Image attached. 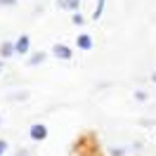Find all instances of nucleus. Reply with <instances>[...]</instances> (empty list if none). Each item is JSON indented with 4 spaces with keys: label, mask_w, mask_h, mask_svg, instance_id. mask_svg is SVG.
Wrapping results in <instances>:
<instances>
[{
    "label": "nucleus",
    "mask_w": 156,
    "mask_h": 156,
    "mask_svg": "<svg viewBox=\"0 0 156 156\" xmlns=\"http://www.w3.org/2000/svg\"><path fill=\"white\" fill-rule=\"evenodd\" d=\"M52 55L57 59H64V62H66V59H71V48L64 45V43H57V45H52Z\"/></svg>",
    "instance_id": "obj_1"
},
{
    "label": "nucleus",
    "mask_w": 156,
    "mask_h": 156,
    "mask_svg": "<svg viewBox=\"0 0 156 156\" xmlns=\"http://www.w3.org/2000/svg\"><path fill=\"white\" fill-rule=\"evenodd\" d=\"M29 135H31V140H45L48 137V128L43 126V123H36V126H31Z\"/></svg>",
    "instance_id": "obj_2"
},
{
    "label": "nucleus",
    "mask_w": 156,
    "mask_h": 156,
    "mask_svg": "<svg viewBox=\"0 0 156 156\" xmlns=\"http://www.w3.org/2000/svg\"><path fill=\"white\" fill-rule=\"evenodd\" d=\"M12 52H17V43H12V40H5V43L0 45V57L7 59V57H12Z\"/></svg>",
    "instance_id": "obj_3"
},
{
    "label": "nucleus",
    "mask_w": 156,
    "mask_h": 156,
    "mask_svg": "<svg viewBox=\"0 0 156 156\" xmlns=\"http://www.w3.org/2000/svg\"><path fill=\"white\" fill-rule=\"evenodd\" d=\"M29 43H31V38L24 33V36L17 40V55H26V52H29Z\"/></svg>",
    "instance_id": "obj_4"
},
{
    "label": "nucleus",
    "mask_w": 156,
    "mask_h": 156,
    "mask_svg": "<svg viewBox=\"0 0 156 156\" xmlns=\"http://www.w3.org/2000/svg\"><path fill=\"white\" fill-rule=\"evenodd\" d=\"M78 48L80 50H90L92 48V38H90L88 33H80V36H78Z\"/></svg>",
    "instance_id": "obj_5"
},
{
    "label": "nucleus",
    "mask_w": 156,
    "mask_h": 156,
    "mask_svg": "<svg viewBox=\"0 0 156 156\" xmlns=\"http://www.w3.org/2000/svg\"><path fill=\"white\" fill-rule=\"evenodd\" d=\"M57 2H59V7L71 10V12H76V10H78V5H80V0H57Z\"/></svg>",
    "instance_id": "obj_6"
},
{
    "label": "nucleus",
    "mask_w": 156,
    "mask_h": 156,
    "mask_svg": "<svg viewBox=\"0 0 156 156\" xmlns=\"http://www.w3.org/2000/svg\"><path fill=\"white\" fill-rule=\"evenodd\" d=\"M45 57H48L45 52H36L33 57H29V59H26V64H29V66H36V64H40V62H45Z\"/></svg>",
    "instance_id": "obj_7"
},
{
    "label": "nucleus",
    "mask_w": 156,
    "mask_h": 156,
    "mask_svg": "<svg viewBox=\"0 0 156 156\" xmlns=\"http://www.w3.org/2000/svg\"><path fill=\"white\" fill-rule=\"evenodd\" d=\"M102 10H104V0H97V7L92 12V19H99V17H102Z\"/></svg>",
    "instance_id": "obj_8"
},
{
    "label": "nucleus",
    "mask_w": 156,
    "mask_h": 156,
    "mask_svg": "<svg viewBox=\"0 0 156 156\" xmlns=\"http://www.w3.org/2000/svg\"><path fill=\"white\" fill-rule=\"evenodd\" d=\"M26 97H29V92H24V90H19L17 95H10L7 99H26Z\"/></svg>",
    "instance_id": "obj_9"
},
{
    "label": "nucleus",
    "mask_w": 156,
    "mask_h": 156,
    "mask_svg": "<svg viewBox=\"0 0 156 156\" xmlns=\"http://www.w3.org/2000/svg\"><path fill=\"white\" fill-rule=\"evenodd\" d=\"M123 154H126V151H123L121 147H114V149H111V156H123Z\"/></svg>",
    "instance_id": "obj_10"
},
{
    "label": "nucleus",
    "mask_w": 156,
    "mask_h": 156,
    "mask_svg": "<svg viewBox=\"0 0 156 156\" xmlns=\"http://www.w3.org/2000/svg\"><path fill=\"white\" fill-rule=\"evenodd\" d=\"M7 5H17V0H0V7H7Z\"/></svg>",
    "instance_id": "obj_11"
},
{
    "label": "nucleus",
    "mask_w": 156,
    "mask_h": 156,
    "mask_svg": "<svg viewBox=\"0 0 156 156\" xmlns=\"http://www.w3.org/2000/svg\"><path fill=\"white\" fill-rule=\"evenodd\" d=\"M135 99H140V102H142V99H147V92H142V90H137V92H135Z\"/></svg>",
    "instance_id": "obj_12"
},
{
    "label": "nucleus",
    "mask_w": 156,
    "mask_h": 156,
    "mask_svg": "<svg viewBox=\"0 0 156 156\" xmlns=\"http://www.w3.org/2000/svg\"><path fill=\"white\" fill-rule=\"evenodd\" d=\"M5 151H7V142H5V140H0V156L5 154Z\"/></svg>",
    "instance_id": "obj_13"
},
{
    "label": "nucleus",
    "mask_w": 156,
    "mask_h": 156,
    "mask_svg": "<svg viewBox=\"0 0 156 156\" xmlns=\"http://www.w3.org/2000/svg\"><path fill=\"white\" fill-rule=\"evenodd\" d=\"M14 156H31V151H29V149H19Z\"/></svg>",
    "instance_id": "obj_14"
},
{
    "label": "nucleus",
    "mask_w": 156,
    "mask_h": 156,
    "mask_svg": "<svg viewBox=\"0 0 156 156\" xmlns=\"http://www.w3.org/2000/svg\"><path fill=\"white\" fill-rule=\"evenodd\" d=\"M73 24H83V17H80L78 12H76V14H73Z\"/></svg>",
    "instance_id": "obj_15"
},
{
    "label": "nucleus",
    "mask_w": 156,
    "mask_h": 156,
    "mask_svg": "<svg viewBox=\"0 0 156 156\" xmlns=\"http://www.w3.org/2000/svg\"><path fill=\"white\" fill-rule=\"evenodd\" d=\"M151 80H154V83H156V73H154V76H151Z\"/></svg>",
    "instance_id": "obj_16"
},
{
    "label": "nucleus",
    "mask_w": 156,
    "mask_h": 156,
    "mask_svg": "<svg viewBox=\"0 0 156 156\" xmlns=\"http://www.w3.org/2000/svg\"><path fill=\"white\" fill-rule=\"evenodd\" d=\"M0 71H2V62H0Z\"/></svg>",
    "instance_id": "obj_17"
}]
</instances>
